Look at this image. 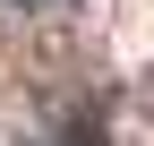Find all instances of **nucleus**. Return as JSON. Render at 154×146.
Listing matches in <instances>:
<instances>
[{"mask_svg": "<svg viewBox=\"0 0 154 146\" xmlns=\"http://www.w3.org/2000/svg\"><path fill=\"white\" fill-rule=\"evenodd\" d=\"M51 146H94V129H86V120H77V129H60Z\"/></svg>", "mask_w": 154, "mask_h": 146, "instance_id": "1", "label": "nucleus"}, {"mask_svg": "<svg viewBox=\"0 0 154 146\" xmlns=\"http://www.w3.org/2000/svg\"><path fill=\"white\" fill-rule=\"evenodd\" d=\"M0 9H43V0H0Z\"/></svg>", "mask_w": 154, "mask_h": 146, "instance_id": "2", "label": "nucleus"}]
</instances>
